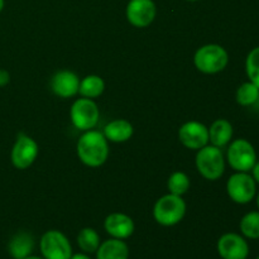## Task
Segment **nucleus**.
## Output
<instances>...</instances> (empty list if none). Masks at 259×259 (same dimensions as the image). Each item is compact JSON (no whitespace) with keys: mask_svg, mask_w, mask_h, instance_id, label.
Wrapping results in <instances>:
<instances>
[{"mask_svg":"<svg viewBox=\"0 0 259 259\" xmlns=\"http://www.w3.org/2000/svg\"><path fill=\"white\" fill-rule=\"evenodd\" d=\"M78 158L89 167H99L104 164L109 156L108 139L98 131H86L77 143Z\"/></svg>","mask_w":259,"mask_h":259,"instance_id":"f257e3e1","label":"nucleus"},{"mask_svg":"<svg viewBox=\"0 0 259 259\" xmlns=\"http://www.w3.org/2000/svg\"><path fill=\"white\" fill-rule=\"evenodd\" d=\"M186 214V204L181 196L168 194L157 200L153 207V217L158 224L163 227H174L184 219Z\"/></svg>","mask_w":259,"mask_h":259,"instance_id":"f03ea898","label":"nucleus"},{"mask_svg":"<svg viewBox=\"0 0 259 259\" xmlns=\"http://www.w3.org/2000/svg\"><path fill=\"white\" fill-rule=\"evenodd\" d=\"M195 66L204 73H218L224 70L229 62L227 50L219 45H206L196 51L194 57Z\"/></svg>","mask_w":259,"mask_h":259,"instance_id":"7ed1b4c3","label":"nucleus"},{"mask_svg":"<svg viewBox=\"0 0 259 259\" xmlns=\"http://www.w3.org/2000/svg\"><path fill=\"white\" fill-rule=\"evenodd\" d=\"M197 171L204 179L217 181L224 175L225 158L222 149L215 146H205L196 154Z\"/></svg>","mask_w":259,"mask_h":259,"instance_id":"20e7f679","label":"nucleus"},{"mask_svg":"<svg viewBox=\"0 0 259 259\" xmlns=\"http://www.w3.org/2000/svg\"><path fill=\"white\" fill-rule=\"evenodd\" d=\"M227 192L235 204H249L258 192L257 182L249 172H235L228 180Z\"/></svg>","mask_w":259,"mask_h":259,"instance_id":"39448f33","label":"nucleus"},{"mask_svg":"<svg viewBox=\"0 0 259 259\" xmlns=\"http://www.w3.org/2000/svg\"><path fill=\"white\" fill-rule=\"evenodd\" d=\"M227 159L235 172H250L257 162V152L247 139H235L228 148Z\"/></svg>","mask_w":259,"mask_h":259,"instance_id":"423d86ee","label":"nucleus"},{"mask_svg":"<svg viewBox=\"0 0 259 259\" xmlns=\"http://www.w3.org/2000/svg\"><path fill=\"white\" fill-rule=\"evenodd\" d=\"M39 249L45 259H70L72 255L70 240L58 230H48L42 235Z\"/></svg>","mask_w":259,"mask_h":259,"instance_id":"0eeeda50","label":"nucleus"},{"mask_svg":"<svg viewBox=\"0 0 259 259\" xmlns=\"http://www.w3.org/2000/svg\"><path fill=\"white\" fill-rule=\"evenodd\" d=\"M71 120L78 131H90L98 124L100 111L98 104L91 99H78L71 106Z\"/></svg>","mask_w":259,"mask_h":259,"instance_id":"6e6552de","label":"nucleus"},{"mask_svg":"<svg viewBox=\"0 0 259 259\" xmlns=\"http://www.w3.org/2000/svg\"><path fill=\"white\" fill-rule=\"evenodd\" d=\"M38 156V144L34 139L20 133L12 149V163L15 168L25 169L32 166Z\"/></svg>","mask_w":259,"mask_h":259,"instance_id":"1a4fd4ad","label":"nucleus"},{"mask_svg":"<svg viewBox=\"0 0 259 259\" xmlns=\"http://www.w3.org/2000/svg\"><path fill=\"white\" fill-rule=\"evenodd\" d=\"M218 253L223 259H247L249 255V244L243 235L227 233L218 240Z\"/></svg>","mask_w":259,"mask_h":259,"instance_id":"9d476101","label":"nucleus"},{"mask_svg":"<svg viewBox=\"0 0 259 259\" xmlns=\"http://www.w3.org/2000/svg\"><path fill=\"white\" fill-rule=\"evenodd\" d=\"M179 138L186 148L201 149L209 143V129L200 121H187L180 128Z\"/></svg>","mask_w":259,"mask_h":259,"instance_id":"9b49d317","label":"nucleus"},{"mask_svg":"<svg viewBox=\"0 0 259 259\" xmlns=\"http://www.w3.org/2000/svg\"><path fill=\"white\" fill-rule=\"evenodd\" d=\"M126 18L134 27H148L156 18V5L152 0H131L126 7Z\"/></svg>","mask_w":259,"mask_h":259,"instance_id":"f8f14e48","label":"nucleus"},{"mask_svg":"<svg viewBox=\"0 0 259 259\" xmlns=\"http://www.w3.org/2000/svg\"><path fill=\"white\" fill-rule=\"evenodd\" d=\"M51 88H52L53 93L60 98H72L78 93L80 78L72 71H58L53 75L52 80H51Z\"/></svg>","mask_w":259,"mask_h":259,"instance_id":"ddd939ff","label":"nucleus"},{"mask_svg":"<svg viewBox=\"0 0 259 259\" xmlns=\"http://www.w3.org/2000/svg\"><path fill=\"white\" fill-rule=\"evenodd\" d=\"M105 232L115 239H126L134 233V222L128 215L121 212L110 214L104 222Z\"/></svg>","mask_w":259,"mask_h":259,"instance_id":"4468645a","label":"nucleus"},{"mask_svg":"<svg viewBox=\"0 0 259 259\" xmlns=\"http://www.w3.org/2000/svg\"><path fill=\"white\" fill-rule=\"evenodd\" d=\"M34 249V238L30 233L19 232L10 239L8 252L13 259H23L32 254Z\"/></svg>","mask_w":259,"mask_h":259,"instance_id":"2eb2a0df","label":"nucleus"},{"mask_svg":"<svg viewBox=\"0 0 259 259\" xmlns=\"http://www.w3.org/2000/svg\"><path fill=\"white\" fill-rule=\"evenodd\" d=\"M96 259H129V248L124 240L111 238L100 243Z\"/></svg>","mask_w":259,"mask_h":259,"instance_id":"dca6fc26","label":"nucleus"},{"mask_svg":"<svg viewBox=\"0 0 259 259\" xmlns=\"http://www.w3.org/2000/svg\"><path fill=\"white\" fill-rule=\"evenodd\" d=\"M233 125L227 119H218L211 124L209 129V141L212 146L223 148L232 142L233 138Z\"/></svg>","mask_w":259,"mask_h":259,"instance_id":"f3484780","label":"nucleus"},{"mask_svg":"<svg viewBox=\"0 0 259 259\" xmlns=\"http://www.w3.org/2000/svg\"><path fill=\"white\" fill-rule=\"evenodd\" d=\"M104 136L111 142L123 143V142L129 141L133 136V125L124 119H115L105 126Z\"/></svg>","mask_w":259,"mask_h":259,"instance_id":"a211bd4d","label":"nucleus"},{"mask_svg":"<svg viewBox=\"0 0 259 259\" xmlns=\"http://www.w3.org/2000/svg\"><path fill=\"white\" fill-rule=\"evenodd\" d=\"M105 89V82L100 76L90 75L86 76L83 80L80 81V88H78V93L88 99H94L100 96L104 93Z\"/></svg>","mask_w":259,"mask_h":259,"instance_id":"6ab92c4d","label":"nucleus"},{"mask_svg":"<svg viewBox=\"0 0 259 259\" xmlns=\"http://www.w3.org/2000/svg\"><path fill=\"white\" fill-rule=\"evenodd\" d=\"M100 235L93 228H83L77 235V244L83 253H96L100 245Z\"/></svg>","mask_w":259,"mask_h":259,"instance_id":"aec40b11","label":"nucleus"},{"mask_svg":"<svg viewBox=\"0 0 259 259\" xmlns=\"http://www.w3.org/2000/svg\"><path fill=\"white\" fill-rule=\"evenodd\" d=\"M239 228L245 239H259V210L247 212L240 220Z\"/></svg>","mask_w":259,"mask_h":259,"instance_id":"412c9836","label":"nucleus"},{"mask_svg":"<svg viewBox=\"0 0 259 259\" xmlns=\"http://www.w3.org/2000/svg\"><path fill=\"white\" fill-rule=\"evenodd\" d=\"M235 99L237 103L242 106L254 105L259 100V88L252 81L243 82L235 93Z\"/></svg>","mask_w":259,"mask_h":259,"instance_id":"4be33fe9","label":"nucleus"},{"mask_svg":"<svg viewBox=\"0 0 259 259\" xmlns=\"http://www.w3.org/2000/svg\"><path fill=\"white\" fill-rule=\"evenodd\" d=\"M167 186H168V190L171 194L177 195V196H182L190 189V179L184 172H175V174H172L169 176Z\"/></svg>","mask_w":259,"mask_h":259,"instance_id":"5701e85b","label":"nucleus"},{"mask_svg":"<svg viewBox=\"0 0 259 259\" xmlns=\"http://www.w3.org/2000/svg\"><path fill=\"white\" fill-rule=\"evenodd\" d=\"M245 72L249 81L259 88V46L248 53L245 58Z\"/></svg>","mask_w":259,"mask_h":259,"instance_id":"b1692460","label":"nucleus"},{"mask_svg":"<svg viewBox=\"0 0 259 259\" xmlns=\"http://www.w3.org/2000/svg\"><path fill=\"white\" fill-rule=\"evenodd\" d=\"M9 81H10L9 72H8L7 70H3V68H0V88L8 85V83H9Z\"/></svg>","mask_w":259,"mask_h":259,"instance_id":"393cba45","label":"nucleus"},{"mask_svg":"<svg viewBox=\"0 0 259 259\" xmlns=\"http://www.w3.org/2000/svg\"><path fill=\"white\" fill-rule=\"evenodd\" d=\"M250 172H252V176H253V179H254V181L259 185V161L255 162V164L253 166L252 171Z\"/></svg>","mask_w":259,"mask_h":259,"instance_id":"a878e982","label":"nucleus"},{"mask_svg":"<svg viewBox=\"0 0 259 259\" xmlns=\"http://www.w3.org/2000/svg\"><path fill=\"white\" fill-rule=\"evenodd\" d=\"M70 259H91L89 257L88 253H76V254L71 255Z\"/></svg>","mask_w":259,"mask_h":259,"instance_id":"bb28decb","label":"nucleus"},{"mask_svg":"<svg viewBox=\"0 0 259 259\" xmlns=\"http://www.w3.org/2000/svg\"><path fill=\"white\" fill-rule=\"evenodd\" d=\"M23 259H45L43 257H37V255H28V257H25V258H23Z\"/></svg>","mask_w":259,"mask_h":259,"instance_id":"cd10ccee","label":"nucleus"},{"mask_svg":"<svg viewBox=\"0 0 259 259\" xmlns=\"http://www.w3.org/2000/svg\"><path fill=\"white\" fill-rule=\"evenodd\" d=\"M255 202H257V207L259 210V191L257 192V195H255Z\"/></svg>","mask_w":259,"mask_h":259,"instance_id":"c85d7f7f","label":"nucleus"},{"mask_svg":"<svg viewBox=\"0 0 259 259\" xmlns=\"http://www.w3.org/2000/svg\"><path fill=\"white\" fill-rule=\"evenodd\" d=\"M3 8H4V0H0V12L3 10Z\"/></svg>","mask_w":259,"mask_h":259,"instance_id":"c756f323","label":"nucleus"},{"mask_svg":"<svg viewBox=\"0 0 259 259\" xmlns=\"http://www.w3.org/2000/svg\"><path fill=\"white\" fill-rule=\"evenodd\" d=\"M189 2H197V0H189Z\"/></svg>","mask_w":259,"mask_h":259,"instance_id":"7c9ffc66","label":"nucleus"},{"mask_svg":"<svg viewBox=\"0 0 259 259\" xmlns=\"http://www.w3.org/2000/svg\"><path fill=\"white\" fill-rule=\"evenodd\" d=\"M255 259H259V255H258V257H257V258H255Z\"/></svg>","mask_w":259,"mask_h":259,"instance_id":"2f4dec72","label":"nucleus"}]
</instances>
